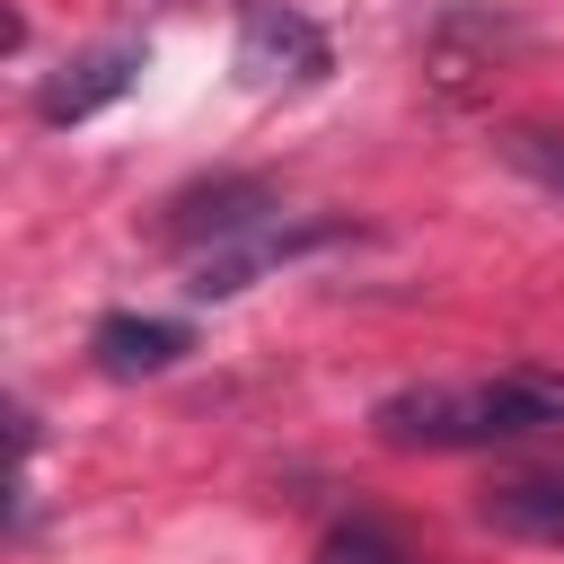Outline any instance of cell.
<instances>
[{"label": "cell", "instance_id": "4", "mask_svg": "<svg viewBox=\"0 0 564 564\" xmlns=\"http://www.w3.org/2000/svg\"><path fill=\"white\" fill-rule=\"evenodd\" d=\"M264 212H273V194H264L256 176H220V185H194V194H176V203H167V238L238 247L247 229H264ZM212 247H203V256H212Z\"/></svg>", "mask_w": 564, "mask_h": 564}, {"label": "cell", "instance_id": "2", "mask_svg": "<svg viewBox=\"0 0 564 564\" xmlns=\"http://www.w3.org/2000/svg\"><path fill=\"white\" fill-rule=\"evenodd\" d=\"M238 79L247 88H308V79H326V35L291 0H247V18H238Z\"/></svg>", "mask_w": 564, "mask_h": 564}, {"label": "cell", "instance_id": "1", "mask_svg": "<svg viewBox=\"0 0 564 564\" xmlns=\"http://www.w3.org/2000/svg\"><path fill=\"white\" fill-rule=\"evenodd\" d=\"M379 441L397 449H502L564 432V379L555 370H502L476 388H397L379 397Z\"/></svg>", "mask_w": 564, "mask_h": 564}, {"label": "cell", "instance_id": "3", "mask_svg": "<svg viewBox=\"0 0 564 564\" xmlns=\"http://www.w3.org/2000/svg\"><path fill=\"white\" fill-rule=\"evenodd\" d=\"M141 62H150V44H132V35H106V44H88V53H70L62 70H44V88H35V123H88L97 106H115L132 79H141Z\"/></svg>", "mask_w": 564, "mask_h": 564}, {"label": "cell", "instance_id": "7", "mask_svg": "<svg viewBox=\"0 0 564 564\" xmlns=\"http://www.w3.org/2000/svg\"><path fill=\"white\" fill-rule=\"evenodd\" d=\"M529 185H546V194H564V132H546V123H511L502 141H494Z\"/></svg>", "mask_w": 564, "mask_h": 564}, {"label": "cell", "instance_id": "6", "mask_svg": "<svg viewBox=\"0 0 564 564\" xmlns=\"http://www.w3.org/2000/svg\"><path fill=\"white\" fill-rule=\"evenodd\" d=\"M485 529L564 546V476H511V485H494L485 494Z\"/></svg>", "mask_w": 564, "mask_h": 564}, {"label": "cell", "instance_id": "8", "mask_svg": "<svg viewBox=\"0 0 564 564\" xmlns=\"http://www.w3.org/2000/svg\"><path fill=\"white\" fill-rule=\"evenodd\" d=\"M317 564H405V555H397L379 529H335V538L317 546Z\"/></svg>", "mask_w": 564, "mask_h": 564}, {"label": "cell", "instance_id": "5", "mask_svg": "<svg viewBox=\"0 0 564 564\" xmlns=\"http://www.w3.org/2000/svg\"><path fill=\"white\" fill-rule=\"evenodd\" d=\"M88 352H97L106 379H159V370H176V361L194 352V335H185L176 317H132V308H115V317H97Z\"/></svg>", "mask_w": 564, "mask_h": 564}]
</instances>
